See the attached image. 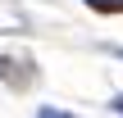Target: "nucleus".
<instances>
[{
	"mask_svg": "<svg viewBox=\"0 0 123 118\" xmlns=\"http://www.w3.org/2000/svg\"><path fill=\"white\" fill-rule=\"evenodd\" d=\"M0 77H5L9 86H27V82H32V64H27V59H9V55H0Z\"/></svg>",
	"mask_w": 123,
	"mask_h": 118,
	"instance_id": "obj_1",
	"label": "nucleus"
},
{
	"mask_svg": "<svg viewBox=\"0 0 123 118\" xmlns=\"http://www.w3.org/2000/svg\"><path fill=\"white\" fill-rule=\"evenodd\" d=\"M82 5L96 14H123V0H82Z\"/></svg>",
	"mask_w": 123,
	"mask_h": 118,
	"instance_id": "obj_2",
	"label": "nucleus"
},
{
	"mask_svg": "<svg viewBox=\"0 0 123 118\" xmlns=\"http://www.w3.org/2000/svg\"><path fill=\"white\" fill-rule=\"evenodd\" d=\"M110 109H114V114H123V96H114V100H110Z\"/></svg>",
	"mask_w": 123,
	"mask_h": 118,
	"instance_id": "obj_3",
	"label": "nucleus"
}]
</instances>
